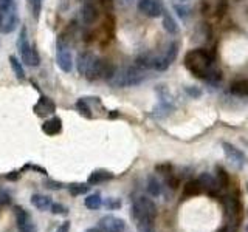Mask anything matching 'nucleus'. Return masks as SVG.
Segmentation results:
<instances>
[{
	"label": "nucleus",
	"mask_w": 248,
	"mask_h": 232,
	"mask_svg": "<svg viewBox=\"0 0 248 232\" xmlns=\"http://www.w3.org/2000/svg\"><path fill=\"white\" fill-rule=\"evenodd\" d=\"M185 67L196 77L206 81L209 73L213 72V58H211V54L203 48L191 50L185 56Z\"/></svg>",
	"instance_id": "nucleus-1"
},
{
	"label": "nucleus",
	"mask_w": 248,
	"mask_h": 232,
	"mask_svg": "<svg viewBox=\"0 0 248 232\" xmlns=\"http://www.w3.org/2000/svg\"><path fill=\"white\" fill-rule=\"evenodd\" d=\"M144 70L135 67H126L121 68L120 72L116 70L113 77L110 79L113 87L118 88H124V87H134V85H138L144 81Z\"/></svg>",
	"instance_id": "nucleus-2"
},
{
	"label": "nucleus",
	"mask_w": 248,
	"mask_h": 232,
	"mask_svg": "<svg viewBox=\"0 0 248 232\" xmlns=\"http://www.w3.org/2000/svg\"><path fill=\"white\" fill-rule=\"evenodd\" d=\"M17 48L20 53V59L25 65L28 67H37L39 62H41V58L34 48H31V45L28 42V36H27V28L22 27L20 34L17 39Z\"/></svg>",
	"instance_id": "nucleus-3"
},
{
	"label": "nucleus",
	"mask_w": 248,
	"mask_h": 232,
	"mask_svg": "<svg viewBox=\"0 0 248 232\" xmlns=\"http://www.w3.org/2000/svg\"><path fill=\"white\" fill-rule=\"evenodd\" d=\"M56 64L62 70V72L70 73L73 70V58H72V51L65 45L64 39L59 37L58 39V51H56Z\"/></svg>",
	"instance_id": "nucleus-4"
},
{
	"label": "nucleus",
	"mask_w": 248,
	"mask_h": 232,
	"mask_svg": "<svg viewBox=\"0 0 248 232\" xmlns=\"http://www.w3.org/2000/svg\"><path fill=\"white\" fill-rule=\"evenodd\" d=\"M138 10L147 17L157 19L161 17L165 8H163L161 0H138Z\"/></svg>",
	"instance_id": "nucleus-5"
},
{
	"label": "nucleus",
	"mask_w": 248,
	"mask_h": 232,
	"mask_svg": "<svg viewBox=\"0 0 248 232\" xmlns=\"http://www.w3.org/2000/svg\"><path fill=\"white\" fill-rule=\"evenodd\" d=\"M14 212H16V223H17L19 232H36V224L25 209L16 206Z\"/></svg>",
	"instance_id": "nucleus-6"
},
{
	"label": "nucleus",
	"mask_w": 248,
	"mask_h": 232,
	"mask_svg": "<svg viewBox=\"0 0 248 232\" xmlns=\"http://www.w3.org/2000/svg\"><path fill=\"white\" fill-rule=\"evenodd\" d=\"M222 149L225 152V155H227V158L234 162V164H237L239 167H242L244 164H247V157L245 153L242 150L236 149L234 145L230 144V143H222Z\"/></svg>",
	"instance_id": "nucleus-7"
},
{
	"label": "nucleus",
	"mask_w": 248,
	"mask_h": 232,
	"mask_svg": "<svg viewBox=\"0 0 248 232\" xmlns=\"http://www.w3.org/2000/svg\"><path fill=\"white\" fill-rule=\"evenodd\" d=\"M99 229H103L104 232L106 231L124 232V229H126V223H124V220L116 218V217H113V215H106L99 220Z\"/></svg>",
	"instance_id": "nucleus-8"
},
{
	"label": "nucleus",
	"mask_w": 248,
	"mask_h": 232,
	"mask_svg": "<svg viewBox=\"0 0 248 232\" xmlns=\"http://www.w3.org/2000/svg\"><path fill=\"white\" fill-rule=\"evenodd\" d=\"M96 56L92 54L89 51H82L78 54V59H76V67H78V72H79L81 76H85L89 73V70L92 68L93 62H95Z\"/></svg>",
	"instance_id": "nucleus-9"
},
{
	"label": "nucleus",
	"mask_w": 248,
	"mask_h": 232,
	"mask_svg": "<svg viewBox=\"0 0 248 232\" xmlns=\"http://www.w3.org/2000/svg\"><path fill=\"white\" fill-rule=\"evenodd\" d=\"M17 27V13H16V8L10 10L8 13H2V23H0V31L3 34L13 33L14 28Z\"/></svg>",
	"instance_id": "nucleus-10"
},
{
	"label": "nucleus",
	"mask_w": 248,
	"mask_h": 232,
	"mask_svg": "<svg viewBox=\"0 0 248 232\" xmlns=\"http://www.w3.org/2000/svg\"><path fill=\"white\" fill-rule=\"evenodd\" d=\"M34 112H36L37 116H42V118H44V116H50V115H53L54 112H56V104H54L50 98L41 96L37 102H36V105H34Z\"/></svg>",
	"instance_id": "nucleus-11"
},
{
	"label": "nucleus",
	"mask_w": 248,
	"mask_h": 232,
	"mask_svg": "<svg viewBox=\"0 0 248 232\" xmlns=\"http://www.w3.org/2000/svg\"><path fill=\"white\" fill-rule=\"evenodd\" d=\"M197 180L200 181L202 188H203V190H208L209 193H216L217 190L220 189V184L219 181H217V178L214 175H211L209 172H203L200 174Z\"/></svg>",
	"instance_id": "nucleus-12"
},
{
	"label": "nucleus",
	"mask_w": 248,
	"mask_h": 232,
	"mask_svg": "<svg viewBox=\"0 0 248 232\" xmlns=\"http://www.w3.org/2000/svg\"><path fill=\"white\" fill-rule=\"evenodd\" d=\"M134 203H137L147 215L151 217V218L155 220V217H157V206H155V203H154V201H152L149 197L140 195V197H137V198L134 200Z\"/></svg>",
	"instance_id": "nucleus-13"
},
{
	"label": "nucleus",
	"mask_w": 248,
	"mask_h": 232,
	"mask_svg": "<svg viewBox=\"0 0 248 232\" xmlns=\"http://www.w3.org/2000/svg\"><path fill=\"white\" fill-rule=\"evenodd\" d=\"M51 198L50 197H46V195H42V193H34L33 197H31V204H33L37 211H50V207H51Z\"/></svg>",
	"instance_id": "nucleus-14"
},
{
	"label": "nucleus",
	"mask_w": 248,
	"mask_h": 232,
	"mask_svg": "<svg viewBox=\"0 0 248 232\" xmlns=\"http://www.w3.org/2000/svg\"><path fill=\"white\" fill-rule=\"evenodd\" d=\"M42 130L45 131L46 135H58L59 131L62 130V121L61 118H58V116H54V118H50V119H46L44 124H42Z\"/></svg>",
	"instance_id": "nucleus-15"
},
{
	"label": "nucleus",
	"mask_w": 248,
	"mask_h": 232,
	"mask_svg": "<svg viewBox=\"0 0 248 232\" xmlns=\"http://www.w3.org/2000/svg\"><path fill=\"white\" fill-rule=\"evenodd\" d=\"M81 15H82V20L85 23H95L96 19H98V10H96V6L95 5H92V3H85L82 6V10H81Z\"/></svg>",
	"instance_id": "nucleus-16"
},
{
	"label": "nucleus",
	"mask_w": 248,
	"mask_h": 232,
	"mask_svg": "<svg viewBox=\"0 0 248 232\" xmlns=\"http://www.w3.org/2000/svg\"><path fill=\"white\" fill-rule=\"evenodd\" d=\"M108 180H113L112 172H107V170H95V172L90 174L87 181H89V184H101Z\"/></svg>",
	"instance_id": "nucleus-17"
},
{
	"label": "nucleus",
	"mask_w": 248,
	"mask_h": 232,
	"mask_svg": "<svg viewBox=\"0 0 248 232\" xmlns=\"http://www.w3.org/2000/svg\"><path fill=\"white\" fill-rule=\"evenodd\" d=\"M147 193L151 197H160L161 195V183L158 181V178L155 175L147 176V184H146Z\"/></svg>",
	"instance_id": "nucleus-18"
},
{
	"label": "nucleus",
	"mask_w": 248,
	"mask_h": 232,
	"mask_svg": "<svg viewBox=\"0 0 248 232\" xmlns=\"http://www.w3.org/2000/svg\"><path fill=\"white\" fill-rule=\"evenodd\" d=\"M203 192V188L199 180H191L185 184V189H183V195L185 197H194V195H199V193Z\"/></svg>",
	"instance_id": "nucleus-19"
},
{
	"label": "nucleus",
	"mask_w": 248,
	"mask_h": 232,
	"mask_svg": "<svg viewBox=\"0 0 248 232\" xmlns=\"http://www.w3.org/2000/svg\"><path fill=\"white\" fill-rule=\"evenodd\" d=\"M163 28H165L169 34H175V33H178V25H177V22H175V19L170 15L169 13H166V11H163Z\"/></svg>",
	"instance_id": "nucleus-20"
},
{
	"label": "nucleus",
	"mask_w": 248,
	"mask_h": 232,
	"mask_svg": "<svg viewBox=\"0 0 248 232\" xmlns=\"http://www.w3.org/2000/svg\"><path fill=\"white\" fill-rule=\"evenodd\" d=\"M84 204L87 209H90V211H96V209L103 206V198H101L99 193H92V195H89L84 200Z\"/></svg>",
	"instance_id": "nucleus-21"
},
{
	"label": "nucleus",
	"mask_w": 248,
	"mask_h": 232,
	"mask_svg": "<svg viewBox=\"0 0 248 232\" xmlns=\"http://www.w3.org/2000/svg\"><path fill=\"white\" fill-rule=\"evenodd\" d=\"M231 91L239 96H248V81L240 79L231 84Z\"/></svg>",
	"instance_id": "nucleus-22"
},
{
	"label": "nucleus",
	"mask_w": 248,
	"mask_h": 232,
	"mask_svg": "<svg viewBox=\"0 0 248 232\" xmlns=\"http://www.w3.org/2000/svg\"><path fill=\"white\" fill-rule=\"evenodd\" d=\"M10 64H11V68H13L16 77H17L19 81H25V70H23L20 60L16 56H10Z\"/></svg>",
	"instance_id": "nucleus-23"
},
{
	"label": "nucleus",
	"mask_w": 248,
	"mask_h": 232,
	"mask_svg": "<svg viewBox=\"0 0 248 232\" xmlns=\"http://www.w3.org/2000/svg\"><path fill=\"white\" fill-rule=\"evenodd\" d=\"M68 192H70V195L79 197V195H84V193H87V192H89V186H87V184H82V183L70 184V186H68Z\"/></svg>",
	"instance_id": "nucleus-24"
},
{
	"label": "nucleus",
	"mask_w": 248,
	"mask_h": 232,
	"mask_svg": "<svg viewBox=\"0 0 248 232\" xmlns=\"http://www.w3.org/2000/svg\"><path fill=\"white\" fill-rule=\"evenodd\" d=\"M216 178H217V181H219L220 184V188H228V184H230V175L228 172L225 169H222L220 166H217L216 167Z\"/></svg>",
	"instance_id": "nucleus-25"
},
{
	"label": "nucleus",
	"mask_w": 248,
	"mask_h": 232,
	"mask_svg": "<svg viewBox=\"0 0 248 232\" xmlns=\"http://www.w3.org/2000/svg\"><path fill=\"white\" fill-rule=\"evenodd\" d=\"M121 200L116 197H107L103 200V206L107 209V211H116V209L121 207Z\"/></svg>",
	"instance_id": "nucleus-26"
},
{
	"label": "nucleus",
	"mask_w": 248,
	"mask_h": 232,
	"mask_svg": "<svg viewBox=\"0 0 248 232\" xmlns=\"http://www.w3.org/2000/svg\"><path fill=\"white\" fill-rule=\"evenodd\" d=\"M76 108H78V112H79L82 116H85V118H93V115H92V110H90V107H89V104H87V101H85V98L84 99H79L76 102Z\"/></svg>",
	"instance_id": "nucleus-27"
},
{
	"label": "nucleus",
	"mask_w": 248,
	"mask_h": 232,
	"mask_svg": "<svg viewBox=\"0 0 248 232\" xmlns=\"http://www.w3.org/2000/svg\"><path fill=\"white\" fill-rule=\"evenodd\" d=\"M177 53H178V45L177 44H170L169 45V48H168V51L165 53V56H166V59L172 64V62L175 60V58H177Z\"/></svg>",
	"instance_id": "nucleus-28"
},
{
	"label": "nucleus",
	"mask_w": 248,
	"mask_h": 232,
	"mask_svg": "<svg viewBox=\"0 0 248 232\" xmlns=\"http://www.w3.org/2000/svg\"><path fill=\"white\" fill-rule=\"evenodd\" d=\"M50 211L53 215H67L68 214V209L61 203H51Z\"/></svg>",
	"instance_id": "nucleus-29"
},
{
	"label": "nucleus",
	"mask_w": 248,
	"mask_h": 232,
	"mask_svg": "<svg viewBox=\"0 0 248 232\" xmlns=\"http://www.w3.org/2000/svg\"><path fill=\"white\" fill-rule=\"evenodd\" d=\"M30 8H31V11H33L34 17L37 19L42 10V0H30Z\"/></svg>",
	"instance_id": "nucleus-30"
},
{
	"label": "nucleus",
	"mask_w": 248,
	"mask_h": 232,
	"mask_svg": "<svg viewBox=\"0 0 248 232\" xmlns=\"http://www.w3.org/2000/svg\"><path fill=\"white\" fill-rule=\"evenodd\" d=\"M13 8H16L14 0H0V13H8Z\"/></svg>",
	"instance_id": "nucleus-31"
},
{
	"label": "nucleus",
	"mask_w": 248,
	"mask_h": 232,
	"mask_svg": "<svg viewBox=\"0 0 248 232\" xmlns=\"http://www.w3.org/2000/svg\"><path fill=\"white\" fill-rule=\"evenodd\" d=\"M45 188H48L51 190H61L62 188H64V184H62L61 181H56V180H46Z\"/></svg>",
	"instance_id": "nucleus-32"
},
{
	"label": "nucleus",
	"mask_w": 248,
	"mask_h": 232,
	"mask_svg": "<svg viewBox=\"0 0 248 232\" xmlns=\"http://www.w3.org/2000/svg\"><path fill=\"white\" fill-rule=\"evenodd\" d=\"M185 91L188 93L189 96H192V98H199L202 95V90H199L197 87H186Z\"/></svg>",
	"instance_id": "nucleus-33"
},
{
	"label": "nucleus",
	"mask_w": 248,
	"mask_h": 232,
	"mask_svg": "<svg viewBox=\"0 0 248 232\" xmlns=\"http://www.w3.org/2000/svg\"><path fill=\"white\" fill-rule=\"evenodd\" d=\"M11 203V198H10V195H8L6 192H3V190H0V204H10Z\"/></svg>",
	"instance_id": "nucleus-34"
},
{
	"label": "nucleus",
	"mask_w": 248,
	"mask_h": 232,
	"mask_svg": "<svg viewBox=\"0 0 248 232\" xmlns=\"http://www.w3.org/2000/svg\"><path fill=\"white\" fill-rule=\"evenodd\" d=\"M25 169H31V170H36V172H39L41 175H46V170L42 169V167H39V166H36V164H27Z\"/></svg>",
	"instance_id": "nucleus-35"
},
{
	"label": "nucleus",
	"mask_w": 248,
	"mask_h": 232,
	"mask_svg": "<svg viewBox=\"0 0 248 232\" xmlns=\"http://www.w3.org/2000/svg\"><path fill=\"white\" fill-rule=\"evenodd\" d=\"M56 232H70V221H64L61 226L56 229Z\"/></svg>",
	"instance_id": "nucleus-36"
},
{
	"label": "nucleus",
	"mask_w": 248,
	"mask_h": 232,
	"mask_svg": "<svg viewBox=\"0 0 248 232\" xmlns=\"http://www.w3.org/2000/svg\"><path fill=\"white\" fill-rule=\"evenodd\" d=\"M19 176H20L19 172H11V174H8V175H6V180H8V181H17V180H19Z\"/></svg>",
	"instance_id": "nucleus-37"
},
{
	"label": "nucleus",
	"mask_w": 248,
	"mask_h": 232,
	"mask_svg": "<svg viewBox=\"0 0 248 232\" xmlns=\"http://www.w3.org/2000/svg\"><path fill=\"white\" fill-rule=\"evenodd\" d=\"M85 232H101V229L99 228H89Z\"/></svg>",
	"instance_id": "nucleus-38"
},
{
	"label": "nucleus",
	"mask_w": 248,
	"mask_h": 232,
	"mask_svg": "<svg viewBox=\"0 0 248 232\" xmlns=\"http://www.w3.org/2000/svg\"><path fill=\"white\" fill-rule=\"evenodd\" d=\"M118 2H120V5H127L132 2V0H118Z\"/></svg>",
	"instance_id": "nucleus-39"
},
{
	"label": "nucleus",
	"mask_w": 248,
	"mask_h": 232,
	"mask_svg": "<svg viewBox=\"0 0 248 232\" xmlns=\"http://www.w3.org/2000/svg\"><path fill=\"white\" fill-rule=\"evenodd\" d=\"M106 232H120V231H106Z\"/></svg>",
	"instance_id": "nucleus-40"
},
{
	"label": "nucleus",
	"mask_w": 248,
	"mask_h": 232,
	"mask_svg": "<svg viewBox=\"0 0 248 232\" xmlns=\"http://www.w3.org/2000/svg\"><path fill=\"white\" fill-rule=\"evenodd\" d=\"M247 192H248V183H247Z\"/></svg>",
	"instance_id": "nucleus-41"
},
{
	"label": "nucleus",
	"mask_w": 248,
	"mask_h": 232,
	"mask_svg": "<svg viewBox=\"0 0 248 232\" xmlns=\"http://www.w3.org/2000/svg\"><path fill=\"white\" fill-rule=\"evenodd\" d=\"M247 232H248V226H247Z\"/></svg>",
	"instance_id": "nucleus-42"
}]
</instances>
